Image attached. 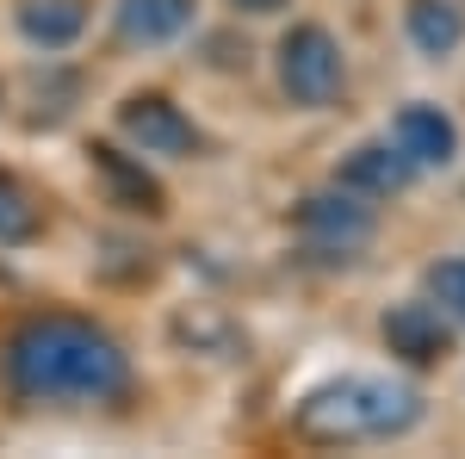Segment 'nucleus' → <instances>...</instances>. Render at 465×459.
<instances>
[{
    "mask_svg": "<svg viewBox=\"0 0 465 459\" xmlns=\"http://www.w3.org/2000/svg\"><path fill=\"white\" fill-rule=\"evenodd\" d=\"M0 373L25 404H112L131 385L124 348L81 317L25 323L0 354Z\"/></svg>",
    "mask_w": 465,
    "mask_h": 459,
    "instance_id": "1",
    "label": "nucleus"
},
{
    "mask_svg": "<svg viewBox=\"0 0 465 459\" xmlns=\"http://www.w3.org/2000/svg\"><path fill=\"white\" fill-rule=\"evenodd\" d=\"M422 423V397L385 379V373H341V379H322L317 391L298 397L292 428L317 447H354V441H397Z\"/></svg>",
    "mask_w": 465,
    "mask_h": 459,
    "instance_id": "2",
    "label": "nucleus"
},
{
    "mask_svg": "<svg viewBox=\"0 0 465 459\" xmlns=\"http://www.w3.org/2000/svg\"><path fill=\"white\" fill-rule=\"evenodd\" d=\"M280 87L292 106H329L341 94V44L322 25H292L280 44Z\"/></svg>",
    "mask_w": 465,
    "mask_h": 459,
    "instance_id": "3",
    "label": "nucleus"
},
{
    "mask_svg": "<svg viewBox=\"0 0 465 459\" xmlns=\"http://www.w3.org/2000/svg\"><path fill=\"white\" fill-rule=\"evenodd\" d=\"M118 131L137 143L143 155H162V162H186V155L199 149L193 118H186L168 94H131V100L118 106Z\"/></svg>",
    "mask_w": 465,
    "mask_h": 459,
    "instance_id": "4",
    "label": "nucleus"
},
{
    "mask_svg": "<svg viewBox=\"0 0 465 459\" xmlns=\"http://www.w3.org/2000/svg\"><path fill=\"white\" fill-rule=\"evenodd\" d=\"M298 236L317 248V254H335L348 261L372 243V212L360 205V193H317L298 205Z\"/></svg>",
    "mask_w": 465,
    "mask_h": 459,
    "instance_id": "5",
    "label": "nucleus"
},
{
    "mask_svg": "<svg viewBox=\"0 0 465 459\" xmlns=\"http://www.w3.org/2000/svg\"><path fill=\"white\" fill-rule=\"evenodd\" d=\"M385 342H391V354H403L410 366H429V360H440V354L453 348V323H447L440 304L410 298V304H391V311H385Z\"/></svg>",
    "mask_w": 465,
    "mask_h": 459,
    "instance_id": "6",
    "label": "nucleus"
},
{
    "mask_svg": "<svg viewBox=\"0 0 465 459\" xmlns=\"http://www.w3.org/2000/svg\"><path fill=\"white\" fill-rule=\"evenodd\" d=\"M391 143L416 162V168H447L453 155H460V131H453V118L429 100H416V106H403L391 118Z\"/></svg>",
    "mask_w": 465,
    "mask_h": 459,
    "instance_id": "7",
    "label": "nucleus"
},
{
    "mask_svg": "<svg viewBox=\"0 0 465 459\" xmlns=\"http://www.w3.org/2000/svg\"><path fill=\"white\" fill-rule=\"evenodd\" d=\"M410 175H416V162L397 143H360L354 155L341 162V186L360 193V199H391V193L410 186Z\"/></svg>",
    "mask_w": 465,
    "mask_h": 459,
    "instance_id": "8",
    "label": "nucleus"
},
{
    "mask_svg": "<svg viewBox=\"0 0 465 459\" xmlns=\"http://www.w3.org/2000/svg\"><path fill=\"white\" fill-rule=\"evenodd\" d=\"M87 155H94V175L106 180L112 205H131V212H162V186H155V175H149L143 162H131V155H124V149H112V143H94Z\"/></svg>",
    "mask_w": 465,
    "mask_h": 459,
    "instance_id": "9",
    "label": "nucleus"
},
{
    "mask_svg": "<svg viewBox=\"0 0 465 459\" xmlns=\"http://www.w3.org/2000/svg\"><path fill=\"white\" fill-rule=\"evenodd\" d=\"M19 32L37 50H69L87 32V0H19Z\"/></svg>",
    "mask_w": 465,
    "mask_h": 459,
    "instance_id": "10",
    "label": "nucleus"
},
{
    "mask_svg": "<svg viewBox=\"0 0 465 459\" xmlns=\"http://www.w3.org/2000/svg\"><path fill=\"white\" fill-rule=\"evenodd\" d=\"M186 25H193V0H118L124 44H174Z\"/></svg>",
    "mask_w": 465,
    "mask_h": 459,
    "instance_id": "11",
    "label": "nucleus"
},
{
    "mask_svg": "<svg viewBox=\"0 0 465 459\" xmlns=\"http://www.w3.org/2000/svg\"><path fill=\"white\" fill-rule=\"evenodd\" d=\"M465 37V19L453 0H410V44L422 50V56H447V50H460Z\"/></svg>",
    "mask_w": 465,
    "mask_h": 459,
    "instance_id": "12",
    "label": "nucleus"
},
{
    "mask_svg": "<svg viewBox=\"0 0 465 459\" xmlns=\"http://www.w3.org/2000/svg\"><path fill=\"white\" fill-rule=\"evenodd\" d=\"M37 236V199L13 175H0V243H32Z\"/></svg>",
    "mask_w": 465,
    "mask_h": 459,
    "instance_id": "13",
    "label": "nucleus"
},
{
    "mask_svg": "<svg viewBox=\"0 0 465 459\" xmlns=\"http://www.w3.org/2000/svg\"><path fill=\"white\" fill-rule=\"evenodd\" d=\"M429 292L440 311H453V317H465V261H440L429 274Z\"/></svg>",
    "mask_w": 465,
    "mask_h": 459,
    "instance_id": "14",
    "label": "nucleus"
},
{
    "mask_svg": "<svg viewBox=\"0 0 465 459\" xmlns=\"http://www.w3.org/2000/svg\"><path fill=\"white\" fill-rule=\"evenodd\" d=\"M230 6H242V13H280V6H292V0H230Z\"/></svg>",
    "mask_w": 465,
    "mask_h": 459,
    "instance_id": "15",
    "label": "nucleus"
}]
</instances>
